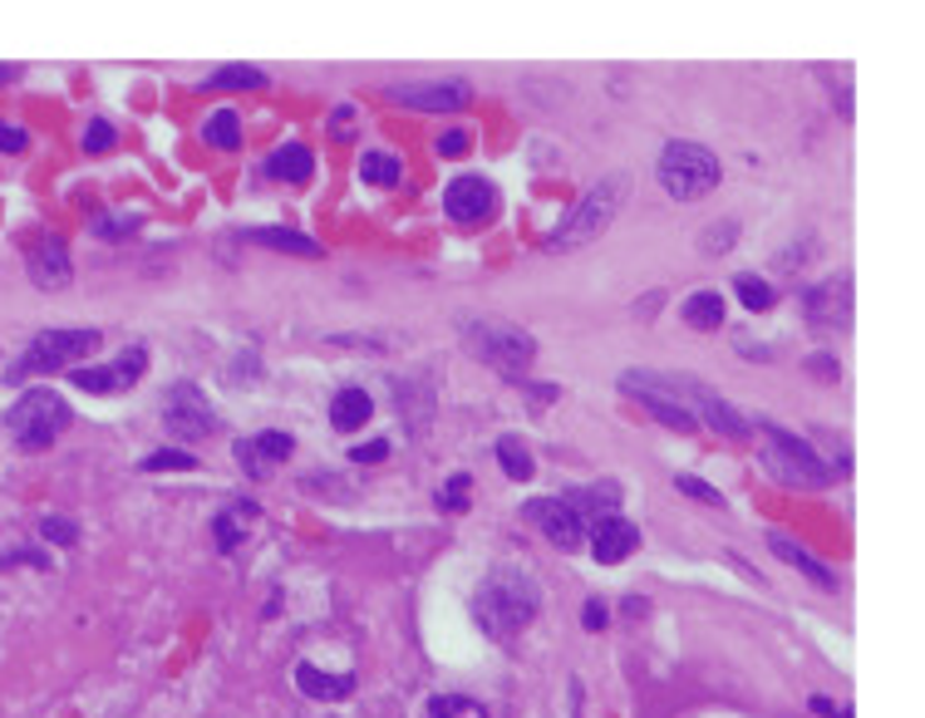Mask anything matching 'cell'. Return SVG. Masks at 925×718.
<instances>
[{"label":"cell","instance_id":"cell-1","mask_svg":"<svg viewBox=\"0 0 925 718\" xmlns=\"http://www.w3.org/2000/svg\"><path fill=\"white\" fill-rule=\"evenodd\" d=\"M537 610H542V590H537V580L522 572H492L472 590V620H478V630L488 640L522 635V630L537 620Z\"/></svg>","mask_w":925,"mask_h":718},{"label":"cell","instance_id":"cell-2","mask_svg":"<svg viewBox=\"0 0 925 718\" xmlns=\"http://www.w3.org/2000/svg\"><path fill=\"white\" fill-rule=\"evenodd\" d=\"M630 197V173H611L601 177V183L591 187V193L581 197V203L572 207L562 221L552 227V237H546V251H576V247H591L596 237H601L606 227L616 221V213L625 207Z\"/></svg>","mask_w":925,"mask_h":718},{"label":"cell","instance_id":"cell-3","mask_svg":"<svg viewBox=\"0 0 925 718\" xmlns=\"http://www.w3.org/2000/svg\"><path fill=\"white\" fill-rule=\"evenodd\" d=\"M763 433H769V443L759 448V458H763V468L773 472V482H783V488H813V492L833 488L837 472L817 458L813 443H803L797 433H787L777 424H769Z\"/></svg>","mask_w":925,"mask_h":718},{"label":"cell","instance_id":"cell-4","mask_svg":"<svg viewBox=\"0 0 925 718\" xmlns=\"http://www.w3.org/2000/svg\"><path fill=\"white\" fill-rule=\"evenodd\" d=\"M719 177H723L719 157L704 143L675 139L660 153V183H665V193L675 197V203H699V197H709L714 187H719Z\"/></svg>","mask_w":925,"mask_h":718},{"label":"cell","instance_id":"cell-5","mask_svg":"<svg viewBox=\"0 0 925 718\" xmlns=\"http://www.w3.org/2000/svg\"><path fill=\"white\" fill-rule=\"evenodd\" d=\"M104 345L99 330H84V325H65V330H40L35 340L25 345V355L10 365V384H20L25 374H50V369H65L79 365L84 355H94Z\"/></svg>","mask_w":925,"mask_h":718},{"label":"cell","instance_id":"cell-6","mask_svg":"<svg viewBox=\"0 0 925 718\" xmlns=\"http://www.w3.org/2000/svg\"><path fill=\"white\" fill-rule=\"evenodd\" d=\"M6 428L20 448L45 453L50 443L69 428V404L55 394V389H30V394L6 414Z\"/></svg>","mask_w":925,"mask_h":718},{"label":"cell","instance_id":"cell-7","mask_svg":"<svg viewBox=\"0 0 925 718\" xmlns=\"http://www.w3.org/2000/svg\"><path fill=\"white\" fill-rule=\"evenodd\" d=\"M468 345L478 350L482 365H492V369H508V374H522V369L537 359V340H532L527 330H518V325H488V320H478V325H468Z\"/></svg>","mask_w":925,"mask_h":718},{"label":"cell","instance_id":"cell-8","mask_svg":"<svg viewBox=\"0 0 925 718\" xmlns=\"http://www.w3.org/2000/svg\"><path fill=\"white\" fill-rule=\"evenodd\" d=\"M163 428L173 433V438H183V443H197V438H213L222 424H217V414H213V404H207L203 389L187 384V379H177V384L163 394Z\"/></svg>","mask_w":925,"mask_h":718},{"label":"cell","instance_id":"cell-9","mask_svg":"<svg viewBox=\"0 0 925 718\" xmlns=\"http://www.w3.org/2000/svg\"><path fill=\"white\" fill-rule=\"evenodd\" d=\"M389 104L399 109H418V113H454L472 104V89L463 79H438V84H389L384 89Z\"/></svg>","mask_w":925,"mask_h":718},{"label":"cell","instance_id":"cell-10","mask_svg":"<svg viewBox=\"0 0 925 718\" xmlns=\"http://www.w3.org/2000/svg\"><path fill=\"white\" fill-rule=\"evenodd\" d=\"M149 369V345H129L119 350L113 365H99V369H69V384L75 389H89V394H119V389H133Z\"/></svg>","mask_w":925,"mask_h":718},{"label":"cell","instance_id":"cell-11","mask_svg":"<svg viewBox=\"0 0 925 718\" xmlns=\"http://www.w3.org/2000/svg\"><path fill=\"white\" fill-rule=\"evenodd\" d=\"M522 516H527L552 546H562V552H576V546L586 542V522L562 498H532L522 507Z\"/></svg>","mask_w":925,"mask_h":718},{"label":"cell","instance_id":"cell-12","mask_svg":"<svg viewBox=\"0 0 925 718\" xmlns=\"http://www.w3.org/2000/svg\"><path fill=\"white\" fill-rule=\"evenodd\" d=\"M291 448H296V438H291L286 428H266V433H251V438L237 443V463L251 482H261V478H271L276 463L291 458Z\"/></svg>","mask_w":925,"mask_h":718},{"label":"cell","instance_id":"cell-13","mask_svg":"<svg viewBox=\"0 0 925 718\" xmlns=\"http://www.w3.org/2000/svg\"><path fill=\"white\" fill-rule=\"evenodd\" d=\"M25 266H30V281H35L40 291H59V286H69V276H75L69 251H65V241H59L55 231H45V237L25 251Z\"/></svg>","mask_w":925,"mask_h":718},{"label":"cell","instance_id":"cell-14","mask_svg":"<svg viewBox=\"0 0 925 718\" xmlns=\"http://www.w3.org/2000/svg\"><path fill=\"white\" fill-rule=\"evenodd\" d=\"M498 207V187L488 177H454L444 193V213L454 221H482Z\"/></svg>","mask_w":925,"mask_h":718},{"label":"cell","instance_id":"cell-15","mask_svg":"<svg viewBox=\"0 0 925 718\" xmlns=\"http://www.w3.org/2000/svg\"><path fill=\"white\" fill-rule=\"evenodd\" d=\"M640 546V526L635 522H625V516H601L596 522V532H591V556L601 566H616V562H625L630 552Z\"/></svg>","mask_w":925,"mask_h":718},{"label":"cell","instance_id":"cell-16","mask_svg":"<svg viewBox=\"0 0 925 718\" xmlns=\"http://www.w3.org/2000/svg\"><path fill=\"white\" fill-rule=\"evenodd\" d=\"M803 305H807V315H813L817 325H827V330H842L847 315H851L847 276H833L827 286H807V291H803Z\"/></svg>","mask_w":925,"mask_h":718},{"label":"cell","instance_id":"cell-17","mask_svg":"<svg viewBox=\"0 0 925 718\" xmlns=\"http://www.w3.org/2000/svg\"><path fill=\"white\" fill-rule=\"evenodd\" d=\"M620 389H625V394H635L640 404H645V414H650V418H660V424H665V428H675V433H694V428H699V418H694L689 409L679 404V399L660 394V389H645V384H635V379H630V374H620Z\"/></svg>","mask_w":925,"mask_h":718},{"label":"cell","instance_id":"cell-18","mask_svg":"<svg viewBox=\"0 0 925 718\" xmlns=\"http://www.w3.org/2000/svg\"><path fill=\"white\" fill-rule=\"evenodd\" d=\"M620 482H596V488H576V492H566V507H572L581 522H601V516H616L620 512Z\"/></svg>","mask_w":925,"mask_h":718},{"label":"cell","instance_id":"cell-19","mask_svg":"<svg viewBox=\"0 0 925 718\" xmlns=\"http://www.w3.org/2000/svg\"><path fill=\"white\" fill-rule=\"evenodd\" d=\"M769 546H773V556H777V562H787V566H793L797 576L817 580V586H823V590H837V576L827 572V566L817 562L813 552H803V546H797L793 536H783V532H769Z\"/></svg>","mask_w":925,"mask_h":718},{"label":"cell","instance_id":"cell-20","mask_svg":"<svg viewBox=\"0 0 925 718\" xmlns=\"http://www.w3.org/2000/svg\"><path fill=\"white\" fill-rule=\"evenodd\" d=\"M266 84H271L266 69H257V65H222L197 84V94H257V89H266Z\"/></svg>","mask_w":925,"mask_h":718},{"label":"cell","instance_id":"cell-21","mask_svg":"<svg viewBox=\"0 0 925 718\" xmlns=\"http://www.w3.org/2000/svg\"><path fill=\"white\" fill-rule=\"evenodd\" d=\"M241 241H257V247L286 251V257H311V261L325 257V247H315L306 231H291V227H251V231H241Z\"/></svg>","mask_w":925,"mask_h":718},{"label":"cell","instance_id":"cell-22","mask_svg":"<svg viewBox=\"0 0 925 718\" xmlns=\"http://www.w3.org/2000/svg\"><path fill=\"white\" fill-rule=\"evenodd\" d=\"M311 173H315V153L306 143H281L266 157V177H276V183H306Z\"/></svg>","mask_w":925,"mask_h":718},{"label":"cell","instance_id":"cell-23","mask_svg":"<svg viewBox=\"0 0 925 718\" xmlns=\"http://www.w3.org/2000/svg\"><path fill=\"white\" fill-rule=\"evenodd\" d=\"M370 414H374V399L364 394V389H340L335 394V404H330V424L340 428V433H355L360 424H370Z\"/></svg>","mask_w":925,"mask_h":718},{"label":"cell","instance_id":"cell-24","mask_svg":"<svg viewBox=\"0 0 925 718\" xmlns=\"http://www.w3.org/2000/svg\"><path fill=\"white\" fill-rule=\"evenodd\" d=\"M296 684L311 699H345V694H355V674H325L315 664H296Z\"/></svg>","mask_w":925,"mask_h":718},{"label":"cell","instance_id":"cell-25","mask_svg":"<svg viewBox=\"0 0 925 718\" xmlns=\"http://www.w3.org/2000/svg\"><path fill=\"white\" fill-rule=\"evenodd\" d=\"M360 177L370 187H394L399 177H404V157L389 153V148H370V153L360 157Z\"/></svg>","mask_w":925,"mask_h":718},{"label":"cell","instance_id":"cell-26","mask_svg":"<svg viewBox=\"0 0 925 718\" xmlns=\"http://www.w3.org/2000/svg\"><path fill=\"white\" fill-rule=\"evenodd\" d=\"M679 311H685V325H694V330H719V325H723V295L694 291Z\"/></svg>","mask_w":925,"mask_h":718},{"label":"cell","instance_id":"cell-27","mask_svg":"<svg viewBox=\"0 0 925 718\" xmlns=\"http://www.w3.org/2000/svg\"><path fill=\"white\" fill-rule=\"evenodd\" d=\"M203 143H207V148H222V153L241 148V119H237L231 109L207 113V119H203Z\"/></svg>","mask_w":925,"mask_h":718},{"label":"cell","instance_id":"cell-28","mask_svg":"<svg viewBox=\"0 0 925 718\" xmlns=\"http://www.w3.org/2000/svg\"><path fill=\"white\" fill-rule=\"evenodd\" d=\"M492 453H498L502 472H508L512 482H527V478H532V453H527V443H522V438H512V433H502V438L492 443Z\"/></svg>","mask_w":925,"mask_h":718},{"label":"cell","instance_id":"cell-29","mask_svg":"<svg viewBox=\"0 0 925 718\" xmlns=\"http://www.w3.org/2000/svg\"><path fill=\"white\" fill-rule=\"evenodd\" d=\"M733 295H739L749 311H769V305L777 301V291H773V281H763V276H753V271H739L733 276Z\"/></svg>","mask_w":925,"mask_h":718},{"label":"cell","instance_id":"cell-30","mask_svg":"<svg viewBox=\"0 0 925 718\" xmlns=\"http://www.w3.org/2000/svg\"><path fill=\"white\" fill-rule=\"evenodd\" d=\"M197 468V453L187 448H157L143 458V472H193Z\"/></svg>","mask_w":925,"mask_h":718},{"label":"cell","instance_id":"cell-31","mask_svg":"<svg viewBox=\"0 0 925 718\" xmlns=\"http://www.w3.org/2000/svg\"><path fill=\"white\" fill-rule=\"evenodd\" d=\"M113 143H119V129H113L109 119H94L89 129H84V153H109Z\"/></svg>","mask_w":925,"mask_h":718},{"label":"cell","instance_id":"cell-32","mask_svg":"<svg viewBox=\"0 0 925 718\" xmlns=\"http://www.w3.org/2000/svg\"><path fill=\"white\" fill-rule=\"evenodd\" d=\"M675 488L685 492V498H699L704 507H723V492H719V488H709L704 478H694V472H679V478H675Z\"/></svg>","mask_w":925,"mask_h":718},{"label":"cell","instance_id":"cell-33","mask_svg":"<svg viewBox=\"0 0 925 718\" xmlns=\"http://www.w3.org/2000/svg\"><path fill=\"white\" fill-rule=\"evenodd\" d=\"M468 472H454V478L444 482V492H438V507H444V512H463V507H468Z\"/></svg>","mask_w":925,"mask_h":718},{"label":"cell","instance_id":"cell-34","mask_svg":"<svg viewBox=\"0 0 925 718\" xmlns=\"http://www.w3.org/2000/svg\"><path fill=\"white\" fill-rule=\"evenodd\" d=\"M213 536H217V546H222V552H237L241 546V526H237V512H222L213 522Z\"/></svg>","mask_w":925,"mask_h":718},{"label":"cell","instance_id":"cell-35","mask_svg":"<svg viewBox=\"0 0 925 718\" xmlns=\"http://www.w3.org/2000/svg\"><path fill=\"white\" fill-rule=\"evenodd\" d=\"M458 714H472V704L463 699V694H438V699H428V718H458Z\"/></svg>","mask_w":925,"mask_h":718},{"label":"cell","instance_id":"cell-36","mask_svg":"<svg viewBox=\"0 0 925 718\" xmlns=\"http://www.w3.org/2000/svg\"><path fill=\"white\" fill-rule=\"evenodd\" d=\"M40 532H45V542H79V526L69 522V516H45V522H40Z\"/></svg>","mask_w":925,"mask_h":718},{"label":"cell","instance_id":"cell-37","mask_svg":"<svg viewBox=\"0 0 925 718\" xmlns=\"http://www.w3.org/2000/svg\"><path fill=\"white\" fill-rule=\"evenodd\" d=\"M468 148H472V133L468 129H448L444 139H438V153H444V157H463Z\"/></svg>","mask_w":925,"mask_h":718},{"label":"cell","instance_id":"cell-38","mask_svg":"<svg viewBox=\"0 0 925 718\" xmlns=\"http://www.w3.org/2000/svg\"><path fill=\"white\" fill-rule=\"evenodd\" d=\"M25 143H30L25 129H15V123H0V153H25Z\"/></svg>","mask_w":925,"mask_h":718},{"label":"cell","instance_id":"cell-39","mask_svg":"<svg viewBox=\"0 0 925 718\" xmlns=\"http://www.w3.org/2000/svg\"><path fill=\"white\" fill-rule=\"evenodd\" d=\"M389 458V443L374 438V443H360V448H350V463H384Z\"/></svg>","mask_w":925,"mask_h":718},{"label":"cell","instance_id":"cell-40","mask_svg":"<svg viewBox=\"0 0 925 718\" xmlns=\"http://www.w3.org/2000/svg\"><path fill=\"white\" fill-rule=\"evenodd\" d=\"M133 227H139V217H99L94 221L99 237H123V231H133Z\"/></svg>","mask_w":925,"mask_h":718},{"label":"cell","instance_id":"cell-41","mask_svg":"<svg viewBox=\"0 0 925 718\" xmlns=\"http://www.w3.org/2000/svg\"><path fill=\"white\" fill-rule=\"evenodd\" d=\"M20 562H25V566H50V556L45 552H6V556H0V566H20Z\"/></svg>","mask_w":925,"mask_h":718},{"label":"cell","instance_id":"cell-42","mask_svg":"<svg viewBox=\"0 0 925 718\" xmlns=\"http://www.w3.org/2000/svg\"><path fill=\"white\" fill-rule=\"evenodd\" d=\"M823 374V379H837V359L833 355H807V374Z\"/></svg>","mask_w":925,"mask_h":718},{"label":"cell","instance_id":"cell-43","mask_svg":"<svg viewBox=\"0 0 925 718\" xmlns=\"http://www.w3.org/2000/svg\"><path fill=\"white\" fill-rule=\"evenodd\" d=\"M606 620H611V610H606L601 600H591V606H586V630H601Z\"/></svg>","mask_w":925,"mask_h":718},{"label":"cell","instance_id":"cell-44","mask_svg":"<svg viewBox=\"0 0 925 718\" xmlns=\"http://www.w3.org/2000/svg\"><path fill=\"white\" fill-rule=\"evenodd\" d=\"M15 74H20L15 65H0V84H10V79H15Z\"/></svg>","mask_w":925,"mask_h":718}]
</instances>
